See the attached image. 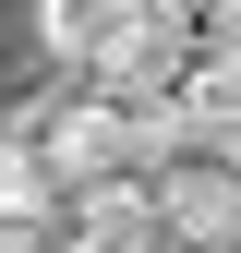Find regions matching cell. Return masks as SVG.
Returning <instances> with one entry per match:
<instances>
[{"mask_svg":"<svg viewBox=\"0 0 241 253\" xmlns=\"http://www.w3.org/2000/svg\"><path fill=\"white\" fill-rule=\"evenodd\" d=\"M157 229L169 241H241V145L181 133L157 157Z\"/></svg>","mask_w":241,"mask_h":253,"instance_id":"cell-1","label":"cell"},{"mask_svg":"<svg viewBox=\"0 0 241 253\" xmlns=\"http://www.w3.org/2000/svg\"><path fill=\"white\" fill-rule=\"evenodd\" d=\"M145 12H157V0H37V37H48V60H73V73H109Z\"/></svg>","mask_w":241,"mask_h":253,"instance_id":"cell-2","label":"cell"},{"mask_svg":"<svg viewBox=\"0 0 241 253\" xmlns=\"http://www.w3.org/2000/svg\"><path fill=\"white\" fill-rule=\"evenodd\" d=\"M169 109H181V133H205V145H241V48H181V73H169Z\"/></svg>","mask_w":241,"mask_h":253,"instance_id":"cell-3","label":"cell"},{"mask_svg":"<svg viewBox=\"0 0 241 253\" xmlns=\"http://www.w3.org/2000/svg\"><path fill=\"white\" fill-rule=\"evenodd\" d=\"M37 217H60V169H48V145L24 133H0V229H37Z\"/></svg>","mask_w":241,"mask_h":253,"instance_id":"cell-4","label":"cell"},{"mask_svg":"<svg viewBox=\"0 0 241 253\" xmlns=\"http://www.w3.org/2000/svg\"><path fill=\"white\" fill-rule=\"evenodd\" d=\"M157 12L181 24V37H205V24H217V12H229V0H157Z\"/></svg>","mask_w":241,"mask_h":253,"instance_id":"cell-5","label":"cell"}]
</instances>
